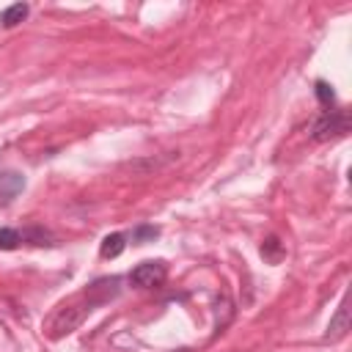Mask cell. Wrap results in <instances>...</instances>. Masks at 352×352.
I'll use <instances>...</instances> for the list:
<instances>
[{
	"label": "cell",
	"mask_w": 352,
	"mask_h": 352,
	"mask_svg": "<svg viewBox=\"0 0 352 352\" xmlns=\"http://www.w3.org/2000/svg\"><path fill=\"white\" fill-rule=\"evenodd\" d=\"M346 330H349V308H346V300H341V305H338L336 316H333V319H330V324H327L324 341H338V338H344V336H346Z\"/></svg>",
	"instance_id": "8992f818"
},
{
	"label": "cell",
	"mask_w": 352,
	"mask_h": 352,
	"mask_svg": "<svg viewBox=\"0 0 352 352\" xmlns=\"http://www.w3.org/2000/svg\"><path fill=\"white\" fill-rule=\"evenodd\" d=\"M22 242V234L16 228H0V250H14Z\"/></svg>",
	"instance_id": "7c38bea8"
},
{
	"label": "cell",
	"mask_w": 352,
	"mask_h": 352,
	"mask_svg": "<svg viewBox=\"0 0 352 352\" xmlns=\"http://www.w3.org/2000/svg\"><path fill=\"white\" fill-rule=\"evenodd\" d=\"M25 190V176L16 170H3L0 173V204H11L19 192Z\"/></svg>",
	"instance_id": "5b68a950"
},
{
	"label": "cell",
	"mask_w": 352,
	"mask_h": 352,
	"mask_svg": "<svg viewBox=\"0 0 352 352\" xmlns=\"http://www.w3.org/2000/svg\"><path fill=\"white\" fill-rule=\"evenodd\" d=\"M349 132V116L344 110H327L322 113L314 124H311V138L316 143H324V140H336L341 135Z\"/></svg>",
	"instance_id": "7a4b0ae2"
},
{
	"label": "cell",
	"mask_w": 352,
	"mask_h": 352,
	"mask_svg": "<svg viewBox=\"0 0 352 352\" xmlns=\"http://www.w3.org/2000/svg\"><path fill=\"white\" fill-rule=\"evenodd\" d=\"M118 283H121V278H99L85 289L82 297L96 308V305H102V302H107V300H113L118 294Z\"/></svg>",
	"instance_id": "277c9868"
},
{
	"label": "cell",
	"mask_w": 352,
	"mask_h": 352,
	"mask_svg": "<svg viewBox=\"0 0 352 352\" xmlns=\"http://www.w3.org/2000/svg\"><path fill=\"white\" fill-rule=\"evenodd\" d=\"M25 16H28V6H25V3H14V6H8V8L0 11V22H3L6 28L19 25Z\"/></svg>",
	"instance_id": "ba28073f"
},
{
	"label": "cell",
	"mask_w": 352,
	"mask_h": 352,
	"mask_svg": "<svg viewBox=\"0 0 352 352\" xmlns=\"http://www.w3.org/2000/svg\"><path fill=\"white\" fill-rule=\"evenodd\" d=\"M94 311V305L85 300V302H72V305H63L52 319H50V338H63V336H69V333H74L82 322H85V316Z\"/></svg>",
	"instance_id": "6da1fadb"
},
{
	"label": "cell",
	"mask_w": 352,
	"mask_h": 352,
	"mask_svg": "<svg viewBox=\"0 0 352 352\" xmlns=\"http://www.w3.org/2000/svg\"><path fill=\"white\" fill-rule=\"evenodd\" d=\"M22 239H30L33 245H52V234L44 228H28L22 231Z\"/></svg>",
	"instance_id": "4fadbf2b"
},
{
	"label": "cell",
	"mask_w": 352,
	"mask_h": 352,
	"mask_svg": "<svg viewBox=\"0 0 352 352\" xmlns=\"http://www.w3.org/2000/svg\"><path fill=\"white\" fill-rule=\"evenodd\" d=\"M165 275H168L165 261H143L129 272V283L138 289H154L165 280Z\"/></svg>",
	"instance_id": "3957f363"
},
{
	"label": "cell",
	"mask_w": 352,
	"mask_h": 352,
	"mask_svg": "<svg viewBox=\"0 0 352 352\" xmlns=\"http://www.w3.org/2000/svg\"><path fill=\"white\" fill-rule=\"evenodd\" d=\"M261 256H264L270 264H278V261L283 258V245H280V239H278V236H267V239L261 242Z\"/></svg>",
	"instance_id": "9c48e42d"
},
{
	"label": "cell",
	"mask_w": 352,
	"mask_h": 352,
	"mask_svg": "<svg viewBox=\"0 0 352 352\" xmlns=\"http://www.w3.org/2000/svg\"><path fill=\"white\" fill-rule=\"evenodd\" d=\"M124 248H126L124 234H107L99 245V253H102V258H118L124 253Z\"/></svg>",
	"instance_id": "52a82bcc"
},
{
	"label": "cell",
	"mask_w": 352,
	"mask_h": 352,
	"mask_svg": "<svg viewBox=\"0 0 352 352\" xmlns=\"http://www.w3.org/2000/svg\"><path fill=\"white\" fill-rule=\"evenodd\" d=\"M157 236H160V228H157V226H138V228L132 231V242H135V245L151 242V239H157Z\"/></svg>",
	"instance_id": "8fae6325"
},
{
	"label": "cell",
	"mask_w": 352,
	"mask_h": 352,
	"mask_svg": "<svg viewBox=\"0 0 352 352\" xmlns=\"http://www.w3.org/2000/svg\"><path fill=\"white\" fill-rule=\"evenodd\" d=\"M314 91H316V99H319V104H322V107H333V104H336V91H333V85H330V82L316 80Z\"/></svg>",
	"instance_id": "30bf717a"
}]
</instances>
